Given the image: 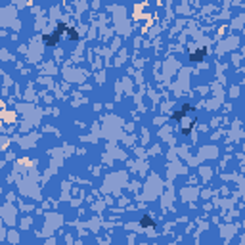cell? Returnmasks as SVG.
<instances>
[{
  "mask_svg": "<svg viewBox=\"0 0 245 245\" xmlns=\"http://www.w3.org/2000/svg\"><path fill=\"white\" fill-rule=\"evenodd\" d=\"M205 54H207V48L203 46L201 50H197V52H194V54L190 56V59L192 61H203V58H205Z\"/></svg>",
  "mask_w": 245,
  "mask_h": 245,
  "instance_id": "1",
  "label": "cell"
}]
</instances>
